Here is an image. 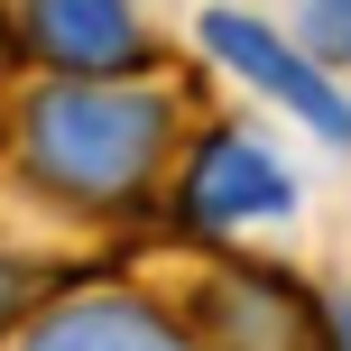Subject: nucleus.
<instances>
[{"mask_svg": "<svg viewBox=\"0 0 351 351\" xmlns=\"http://www.w3.org/2000/svg\"><path fill=\"white\" fill-rule=\"evenodd\" d=\"M167 93L148 84H102V74H65L28 102V167L47 185L84 194V204H111V194H139L167 158Z\"/></svg>", "mask_w": 351, "mask_h": 351, "instance_id": "f257e3e1", "label": "nucleus"}, {"mask_svg": "<svg viewBox=\"0 0 351 351\" xmlns=\"http://www.w3.org/2000/svg\"><path fill=\"white\" fill-rule=\"evenodd\" d=\"M194 37H204V47L241 74V84H259L268 102H287L315 139H351V102L324 84V65H315V56H296L287 37H268L259 19H241V10H204V28H194Z\"/></svg>", "mask_w": 351, "mask_h": 351, "instance_id": "f03ea898", "label": "nucleus"}, {"mask_svg": "<svg viewBox=\"0 0 351 351\" xmlns=\"http://www.w3.org/2000/svg\"><path fill=\"white\" fill-rule=\"evenodd\" d=\"M259 213H296V176L259 139H213L185 176V222L231 231V222H259Z\"/></svg>", "mask_w": 351, "mask_h": 351, "instance_id": "7ed1b4c3", "label": "nucleus"}, {"mask_svg": "<svg viewBox=\"0 0 351 351\" xmlns=\"http://www.w3.org/2000/svg\"><path fill=\"white\" fill-rule=\"evenodd\" d=\"M28 28L65 74H130L148 56V28L130 0H28Z\"/></svg>", "mask_w": 351, "mask_h": 351, "instance_id": "20e7f679", "label": "nucleus"}, {"mask_svg": "<svg viewBox=\"0 0 351 351\" xmlns=\"http://www.w3.org/2000/svg\"><path fill=\"white\" fill-rule=\"evenodd\" d=\"M19 351H194V342L139 296H65L19 333Z\"/></svg>", "mask_w": 351, "mask_h": 351, "instance_id": "39448f33", "label": "nucleus"}, {"mask_svg": "<svg viewBox=\"0 0 351 351\" xmlns=\"http://www.w3.org/2000/svg\"><path fill=\"white\" fill-rule=\"evenodd\" d=\"M296 28H305V56L315 65H351V0H305Z\"/></svg>", "mask_w": 351, "mask_h": 351, "instance_id": "423d86ee", "label": "nucleus"}, {"mask_svg": "<svg viewBox=\"0 0 351 351\" xmlns=\"http://www.w3.org/2000/svg\"><path fill=\"white\" fill-rule=\"evenodd\" d=\"M324 333H333V351H351V305H324Z\"/></svg>", "mask_w": 351, "mask_h": 351, "instance_id": "0eeeda50", "label": "nucleus"}]
</instances>
